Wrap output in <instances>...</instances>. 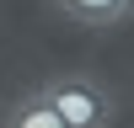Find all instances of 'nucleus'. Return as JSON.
Listing matches in <instances>:
<instances>
[{
    "label": "nucleus",
    "instance_id": "1",
    "mask_svg": "<svg viewBox=\"0 0 134 128\" xmlns=\"http://www.w3.org/2000/svg\"><path fill=\"white\" fill-rule=\"evenodd\" d=\"M38 96L54 107V117H59L64 128H113V117H118L113 85H102L86 69H64V75L38 80Z\"/></svg>",
    "mask_w": 134,
    "mask_h": 128
},
{
    "label": "nucleus",
    "instance_id": "3",
    "mask_svg": "<svg viewBox=\"0 0 134 128\" xmlns=\"http://www.w3.org/2000/svg\"><path fill=\"white\" fill-rule=\"evenodd\" d=\"M54 5L70 21H81V27H113V21H124L118 0H54Z\"/></svg>",
    "mask_w": 134,
    "mask_h": 128
},
{
    "label": "nucleus",
    "instance_id": "2",
    "mask_svg": "<svg viewBox=\"0 0 134 128\" xmlns=\"http://www.w3.org/2000/svg\"><path fill=\"white\" fill-rule=\"evenodd\" d=\"M0 128H64L54 117V107L38 96V85H27L21 96H11V107L0 112Z\"/></svg>",
    "mask_w": 134,
    "mask_h": 128
},
{
    "label": "nucleus",
    "instance_id": "4",
    "mask_svg": "<svg viewBox=\"0 0 134 128\" xmlns=\"http://www.w3.org/2000/svg\"><path fill=\"white\" fill-rule=\"evenodd\" d=\"M118 11H124V21H129L134 16V0H118Z\"/></svg>",
    "mask_w": 134,
    "mask_h": 128
}]
</instances>
